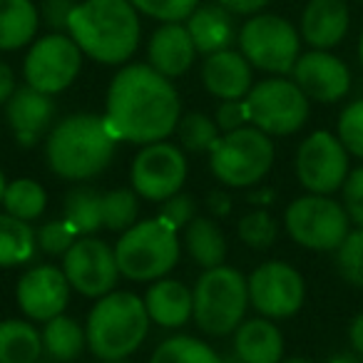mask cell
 <instances>
[{
  "label": "cell",
  "instance_id": "cell-1",
  "mask_svg": "<svg viewBox=\"0 0 363 363\" xmlns=\"http://www.w3.org/2000/svg\"><path fill=\"white\" fill-rule=\"evenodd\" d=\"M179 92L150 62H130L112 77L105 97V120L120 142L152 145L177 132Z\"/></svg>",
  "mask_w": 363,
  "mask_h": 363
},
{
  "label": "cell",
  "instance_id": "cell-2",
  "mask_svg": "<svg viewBox=\"0 0 363 363\" xmlns=\"http://www.w3.org/2000/svg\"><path fill=\"white\" fill-rule=\"evenodd\" d=\"M67 35L90 60L125 65L140 48V13L130 0H82L70 16Z\"/></svg>",
  "mask_w": 363,
  "mask_h": 363
},
{
  "label": "cell",
  "instance_id": "cell-3",
  "mask_svg": "<svg viewBox=\"0 0 363 363\" xmlns=\"http://www.w3.org/2000/svg\"><path fill=\"white\" fill-rule=\"evenodd\" d=\"M117 142L105 115L77 112L48 132L45 162L60 179L87 182L110 167Z\"/></svg>",
  "mask_w": 363,
  "mask_h": 363
},
{
  "label": "cell",
  "instance_id": "cell-4",
  "mask_svg": "<svg viewBox=\"0 0 363 363\" xmlns=\"http://www.w3.org/2000/svg\"><path fill=\"white\" fill-rule=\"evenodd\" d=\"M145 298L132 291H110L87 313V348L100 361H125L145 343L150 333Z\"/></svg>",
  "mask_w": 363,
  "mask_h": 363
},
{
  "label": "cell",
  "instance_id": "cell-5",
  "mask_svg": "<svg viewBox=\"0 0 363 363\" xmlns=\"http://www.w3.org/2000/svg\"><path fill=\"white\" fill-rule=\"evenodd\" d=\"M117 267L130 281H157L164 279L177 267L182 254V242L177 229H172L160 217L135 222L120 234L115 244Z\"/></svg>",
  "mask_w": 363,
  "mask_h": 363
},
{
  "label": "cell",
  "instance_id": "cell-6",
  "mask_svg": "<svg viewBox=\"0 0 363 363\" xmlns=\"http://www.w3.org/2000/svg\"><path fill=\"white\" fill-rule=\"evenodd\" d=\"M194 313L199 331L207 336H229L244 321L249 308V284L239 269L214 267L204 269L192 289Z\"/></svg>",
  "mask_w": 363,
  "mask_h": 363
},
{
  "label": "cell",
  "instance_id": "cell-7",
  "mask_svg": "<svg viewBox=\"0 0 363 363\" xmlns=\"http://www.w3.org/2000/svg\"><path fill=\"white\" fill-rule=\"evenodd\" d=\"M274 142L259 127H239L224 132L209 150V169L224 187L249 189L269 174L274 167Z\"/></svg>",
  "mask_w": 363,
  "mask_h": 363
},
{
  "label": "cell",
  "instance_id": "cell-8",
  "mask_svg": "<svg viewBox=\"0 0 363 363\" xmlns=\"http://www.w3.org/2000/svg\"><path fill=\"white\" fill-rule=\"evenodd\" d=\"M239 50L252 67L272 75H289L301 55V33L281 16L257 13L239 28Z\"/></svg>",
  "mask_w": 363,
  "mask_h": 363
},
{
  "label": "cell",
  "instance_id": "cell-9",
  "mask_svg": "<svg viewBox=\"0 0 363 363\" xmlns=\"http://www.w3.org/2000/svg\"><path fill=\"white\" fill-rule=\"evenodd\" d=\"M284 227L298 247L311 252H336L351 232V219L343 204L328 194L308 192L286 207Z\"/></svg>",
  "mask_w": 363,
  "mask_h": 363
},
{
  "label": "cell",
  "instance_id": "cell-10",
  "mask_svg": "<svg viewBox=\"0 0 363 363\" xmlns=\"http://www.w3.org/2000/svg\"><path fill=\"white\" fill-rule=\"evenodd\" d=\"M249 125L259 127L269 137H286L298 132L308 120V97L294 80L267 77L257 82L244 97Z\"/></svg>",
  "mask_w": 363,
  "mask_h": 363
},
{
  "label": "cell",
  "instance_id": "cell-11",
  "mask_svg": "<svg viewBox=\"0 0 363 363\" xmlns=\"http://www.w3.org/2000/svg\"><path fill=\"white\" fill-rule=\"evenodd\" d=\"M82 57V50L67 33H48L30 43V50L23 60L26 85L45 95H60L77 80Z\"/></svg>",
  "mask_w": 363,
  "mask_h": 363
},
{
  "label": "cell",
  "instance_id": "cell-12",
  "mask_svg": "<svg viewBox=\"0 0 363 363\" xmlns=\"http://www.w3.org/2000/svg\"><path fill=\"white\" fill-rule=\"evenodd\" d=\"M187 179V157L184 150L172 142H152L142 145V150L132 160L130 184L137 197L147 202H167L182 192Z\"/></svg>",
  "mask_w": 363,
  "mask_h": 363
},
{
  "label": "cell",
  "instance_id": "cell-13",
  "mask_svg": "<svg viewBox=\"0 0 363 363\" xmlns=\"http://www.w3.org/2000/svg\"><path fill=\"white\" fill-rule=\"evenodd\" d=\"M62 272L70 286L87 298H102L115 291L122 277L115 247L97 237H77V242L62 254Z\"/></svg>",
  "mask_w": 363,
  "mask_h": 363
},
{
  "label": "cell",
  "instance_id": "cell-14",
  "mask_svg": "<svg viewBox=\"0 0 363 363\" xmlns=\"http://www.w3.org/2000/svg\"><path fill=\"white\" fill-rule=\"evenodd\" d=\"M296 177L306 192L333 194L348 177V150L331 132H313L298 145Z\"/></svg>",
  "mask_w": 363,
  "mask_h": 363
},
{
  "label": "cell",
  "instance_id": "cell-15",
  "mask_svg": "<svg viewBox=\"0 0 363 363\" xmlns=\"http://www.w3.org/2000/svg\"><path fill=\"white\" fill-rule=\"evenodd\" d=\"M249 303L267 318H289L298 313L306 298L303 277L286 262H264L247 277Z\"/></svg>",
  "mask_w": 363,
  "mask_h": 363
},
{
  "label": "cell",
  "instance_id": "cell-16",
  "mask_svg": "<svg viewBox=\"0 0 363 363\" xmlns=\"http://www.w3.org/2000/svg\"><path fill=\"white\" fill-rule=\"evenodd\" d=\"M70 281H67L62 267L40 264L33 267L18 279L16 298L21 311L28 316V321L45 323L50 318L65 313L70 303Z\"/></svg>",
  "mask_w": 363,
  "mask_h": 363
},
{
  "label": "cell",
  "instance_id": "cell-17",
  "mask_svg": "<svg viewBox=\"0 0 363 363\" xmlns=\"http://www.w3.org/2000/svg\"><path fill=\"white\" fill-rule=\"evenodd\" d=\"M291 75L303 95L316 102H338L351 90V72L346 62L328 50H311L298 55Z\"/></svg>",
  "mask_w": 363,
  "mask_h": 363
},
{
  "label": "cell",
  "instance_id": "cell-18",
  "mask_svg": "<svg viewBox=\"0 0 363 363\" xmlns=\"http://www.w3.org/2000/svg\"><path fill=\"white\" fill-rule=\"evenodd\" d=\"M3 107H6V120L13 130V137L23 150L35 147L40 137L55 125L57 105L52 95H45L30 85L18 87Z\"/></svg>",
  "mask_w": 363,
  "mask_h": 363
},
{
  "label": "cell",
  "instance_id": "cell-19",
  "mask_svg": "<svg viewBox=\"0 0 363 363\" xmlns=\"http://www.w3.org/2000/svg\"><path fill=\"white\" fill-rule=\"evenodd\" d=\"M202 85L217 100H244L254 87V67L242 50H219L204 57Z\"/></svg>",
  "mask_w": 363,
  "mask_h": 363
},
{
  "label": "cell",
  "instance_id": "cell-20",
  "mask_svg": "<svg viewBox=\"0 0 363 363\" xmlns=\"http://www.w3.org/2000/svg\"><path fill=\"white\" fill-rule=\"evenodd\" d=\"M194 57H197V48L187 26L182 23H162L147 43V62L169 80L189 72Z\"/></svg>",
  "mask_w": 363,
  "mask_h": 363
},
{
  "label": "cell",
  "instance_id": "cell-21",
  "mask_svg": "<svg viewBox=\"0 0 363 363\" xmlns=\"http://www.w3.org/2000/svg\"><path fill=\"white\" fill-rule=\"evenodd\" d=\"M197 52L212 55L219 50H229L237 43L239 30L234 13L227 11L222 3H199L197 11L184 21Z\"/></svg>",
  "mask_w": 363,
  "mask_h": 363
},
{
  "label": "cell",
  "instance_id": "cell-22",
  "mask_svg": "<svg viewBox=\"0 0 363 363\" xmlns=\"http://www.w3.org/2000/svg\"><path fill=\"white\" fill-rule=\"evenodd\" d=\"M346 0H308L301 13V38L313 50L336 48L348 33Z\"/></svg>",
  "mask_w": 363,
  "mask_h": 363
},
{
  "label": "cell",
  "instance_id": "cell-23",
  "mask_svg": "<svg viewBox=\"0 0 363 363\" xmlns=\"http://www.w3.org/2000/svg\"><path fill=\"white\" fill-rule=\"evenodd\" d=\"M145 306L152 323L162 328H179L192 318L194 313V294L187 284L177 279H157L147 289Z\"/></svg>",
  "mask_w": 363,
  "mask_h": 363
},
{
  "label": "cell",
  "instance_id": "cell-24",
  "mask_svg": "<svg viewBox=\"0 0 363 363\" xmlns=\"http://www.w3.org/2000/svg\"><path fill=\"white\" fill-rule=\"evenodd\" d=\"M234 353L244 363H281L284 336L272 318H249L234 331Z\"/></svg>",
  "mask_w": 363,
  "mask_h": 363
},
{
  "label": "cell",
  "instance_id": "cell-25",
  "mask_svg": "<svg viewBox=\"0 0 363 363\" xmlns=\"http://www.w3.org/2000/svg\"><path fill=\"white\" fill-rule=\"evenodd\" d=\"M40 28V11L33 0H0V52L30 45Z\"/></svg>",
  "mask_w": 363,
  "mask_h": 363
},
{
  "label": "cell",
  "instance_id": "cell-26",
  "mask_svg": "<svg viewBox=\"0 0 363 363\" xmlns=\"http://www.w3.org/2000/svg\"><path fill=\"white\" fill-rule=\"evenodd\" d=\"M182 247L187 249L192 262H197L202 269L222 267L227 259V237H224L222 227L209 217H194L184 227Z\"/></svg>",
  "mask_w": 363,
  "mask_h": 363
},
{
  "label": "cell",
  "instance_id": "cell-27",
  "mask_svg": "<svg viewBox=\"0 0 363 363\" xmlns=\"http://www.w3.org/2000/svg\"><path fill=\"white\" fill-rule=\"evenodd\" d=\"M40 336H43V351L55 363L77 361L82 356V351L87 348L85 326H80L75 318L65 316V313L45 321Z\"/></svg>",
  "mask_w": 363,
  "mask_h": 363
},
{
  "label": "cell",
  "instance_id": "cell-28",
  "mask_svg": "<svg viewBox=\"0 0 363 363\" xmlns=\"http://www.w3.org/2000/svg\"><path fill=\"white\" fill-rule=\"evenodd\" d=\"M43 353V336L33 321H0V363H38Z\"/></svg>",
  "mask_w": 363,
  "mask_h": 363
},
{
  "label": "cell",
  "instance_id": "cell-29",
  "mask_svg": "<svg viewBox=\"0 0 363 363\" xmlns=\"http://www.w3.org/2000/svg\"><path fill=\"white\" fill-rule=\"evenodd\" d=\"M62 217L80 237H95L100 229H105V192L92 187L70 189L62 202Z\"/></svg>",
  "mask_w": 363,
  "mask_h": 363
},
{
  "label": "cell",
  "instance_id": "cell-30",
  "mask_svg": "<svg viewBox=\"0 0 363 363\" xmlns=\"http://www.w3.org/2000/svg\"><path fill=\"white\" fill-rule=\"evenodd\" d=\"M38 252V234L30 222L0 212V269L28 264Z\"/></svg>",
  "mask_w": 363,
  "mask_h": 363
},
{
  "label": "cell",
  "instance_id": "cell-31",
  "mask_svg": "<svg viewBox=\"0 0 363 363\" xmlns=\"http://www.w3.org/2000/svg\"><path fill=\"white\" fill-rule=\"evenodd\" d=\"M3 207L8 214L23 219V222H35L45 214L48 207V192L40 182L30 177L8 182L6 194H3Z\"/></svg>",
  "mask_w": 363,
  "mask_h": 363
},
{
  "label": "cell",
  "instance_id": "cell-32",
  "mask_svg": "<svg viewBox=\"0 0 363 363\" xmlns=\"http://www.w3.org/2000/svg\"><path fill=\"white\" fill-rule=\"evenodd\" d=\"M150 363H222V356L209 343L179 333V336L164 338L155 348Z\"/></svg>",
  "mask_w": 363,
  "mask_h": 363
},
{
  "label": "cell",
  "instance_id": "cell-33",
  "mask_svg": "<svg viewBox=\"0 0 363 363\" xmlns=\"http://www.w3.org/2000/svg\"><path fill=\"white\" fill-rule=\"evenodd\" d=\"M177 137H179L182 150L194 152V155H202V152L209 155V150H212L219 137H222V130H219L217 122L209 115H204V112H187V115L179 117Z\"/></svg>",
  "mask_w": 363,
  "mask_h": 363
},
{
  "label": "cell",
  "instance_id": "cell-34",
  "mask_svg": "<svg viewBox=\"0 0 363 363\" xmlns=\"http://www.w3.org/2000/svg\"><path fill=\"white\" fill-rule=\"evenodd\" d=\"M140 202L132 187L112 189L105 192V229L107 232H127L137 222Z\"/></svg>",
  "mask_w": 363,
  "mask_h": 363
},
{
  "label": "cell",
  "instance_id": "cell-35",
  "mask_svg": "<svg viewBox=\"0 0 363 363\" xmlns=\"http://www.w3.org/2000/svg\"><path fill=\"white\" fill-rule=\"evenodd\" d=\"M237 234L247 247L252 249H269L279 237V224L267 209H252L247 212L237 224Z\"/></svg>",
  "mask_w": 363,
  "mask_h": 363
},
{
  "label": "cell",
  "instance_id": "cell-36",
  "mask_svg": "<svg viewBox=\"0 0 363 363\" xmlns=\"http://www.w3.org/2000/svg\"><path fill=\"white\" fill-rule=\"evenodd\" d=\"M336 269L348 284L363 289V229L348 232L336 249Z\"/></svg>",
  "mask_w": 363,
  "mask_h": 363
},
{
  "label": "cell",
  "instance_id": "cell-37",
  "mask_svg": "<svg viewBox=\"0 0 363 363\" xmlns=\"http://www.w3.org/2000/svg\"><path fill=\"white\" fill-rule=\"evenodd\" d=\"M140 16L155 18L160 23H184L194 11L199 0H130Z\"/></svg>",
  "mask_w": 363,
  "mask_h": 363
},
{
  "label": "cell",
  "instance_id": "cell-38",
  "mask_svg": "<svg viewBox=\"0 0 363 363\" xmlns=\"http://www.w3.org/2000/svg\"><path fill=\"white\" fill-rule=\"evenodd\" d=\"M35 234H38V249L50 254V257H62L77 242V237H80L65 217L45 222Z\"/></svg>",
  "mask_w": 363,
  "mask_h": 363
},
{
  "label": "cell",
  "instance_id": "cell-39",
  "mask_svg": "<svg viewBox=\"0 0 363 363\" xmlns=\"http://www.w3.org/2000/svg\"><path fill=\"white\" fill-rule=\"evenodd\" d=\"M338 140L348 150L363 160V100H356L338 117Z\"/></svg>",
  "mask_w": 363,
  "mask_h": 363
},
{
  "label": "cell",
  "instance_id": "cell-40",
  "mask_svg": "<svg viewBox=\"0 0 363 363\" xmlns=\"http://www.w3.org/2000/svg\"><path fill=\"white\" fill-rule=\"evenodd\" d=\"M157 217L162 219V222H167L172 229H184L189 222H192L194 217H197V202H194L189 194L179 192L174 194V197H169L167 202H162V209Z\"/></svg>",
  "mask_w": 363,
  "mask_h": 363
},
{
  "label": "cell",
  "instance_id": "cell-41",
  "mask_svg": "<svg viewBox=\"0 0 363 363\" xmlns=\"http://www.w3.org/2000/svg\"><path fill=\"white\" fill-rule=\"evenodd\" d=\"M341 194H343V209H346L351 224L363 229V167H356L353 172H348L346 182H343L341 187Z\"/></svg>",
  "mask_w": 363,
  "mask_h": 363
},
{
  "label": "cell",
  "instance_id": "cell-42",
  "mask_svg": "<svg viewBox=\"0 0 363 363\" xmlns=\"http://www.w3.org/2000/svg\"><path fill=\"white\" fill-rule=\"evenodd\" d=\"M75 0H43L40 21L50 28L52 33H67L70 16L75 11Z\"/></svg>",
  "mask_w": 363,
  "mask_h": 363
},
{
  "label": "cell",
  "instance_id": "cell-43",
  "mask_svg": "<svg viewBox=\"0 0 363 363\" xmlns=\"http://www.w3.org/2000/svg\"><path fill=\"white\" fill-rule=\"evenodd\" d=\"M217 127L224 132H234L239 127L249 125V112H247V102L244 100H222V105L217 107V115H214Z\"/></svg>",
  "mask_w": 363,
  "mask_h": 363
},
{
  "label": "cell",
  "instance_id": "cell-44",
  "mask_svg": "<svg viewBox=\"0 0 363 363\" xmlns=\"http://www.w3.org/2000/svg\"><path fill=\"white\" fill-rule=\"evenodd\" d=\"M234 16H257L262 8L269 6V0H217Z\"/></svg>",
  "mask_w": 363,
  "mask_h": 363
},
{
  "label": "cell",
  "instance_id": "cell-45",
  "mask_svg": "<svg viewBox=\"0 0 363 363\" xmlns=\"http://www.w3.org/2000/svg\"><path fill=\"white\" fill-rule=\"evenodd\" d=\"M16 90V72H13V67L6 60H0V105H6Z\"/></svg>",
  "mask_w": 363,
  "mask_h": 363
},
{
  "label": "cell",
  "instance_id": "cell-46",
  "mask_svg": "<svg viewBox=\"0 0 363 363\" xmlns=\"http://www.w3.org/2000/svg\"><path fill=\"white\" fill-rule=\"evenodd\" d=\"M207 207H209V212L217 214V217H227V214L232 212V199H229V194L222 192V189H214L207 197Z\"/></svg>",
  "mask_w": 363,
  "mask_h": 363
},
{
  "label": "cell",
  "instance_id": "cell-47",
  "mask_svg": "<svg viewBox=\"0 0 363 363\" xmlns=\"http://www.w3.org/2000/svg\"><path fill=\"white\" fill-rule=\"evenodd\" d=\"M348 343L358 356H363V313H358L348 326Z\"/></svg>",
  "mask_w": 363,
  "mask_h": 363
},
{
  "label": "cell",
  "instance_id": "cell-48",
  "mask_svg": "<svg viewBox=\"0 0 363 363\" xmlns=\"http://www.w3.org/2000/svg\"><path fill=\"white\" fill-rule=\"evenodd\" d=\"M326 363H361V358L353 356V353H336V356H331Z\"/></svg>",
  "mask_w": 363,
  "mask_h": 363
},
{
  "label": "cell",
  "instance_id": "cell-49",
  "mask_svg": "<svg viewBox=\"0 0 363 363\" xmlns=\"http://www.w3.org/2000/svg\"><path fill=\"white\" fill-rule=\"evenodd\" d=\"M6 187H8V179H6V174H3V169H0V204H3V194H6Z\"/></svg>",
  "mask_w": 363,
  "mask_h": 363
},
{
  "label": "cell",
  "instance_id": "cell-50",
  "mask_svg": "<svg viewBox=\"0 0 363 363\" xmlns=\"http://www.w3.org/2000/svg\"><path fill=\"white\" fill-rule=\"evenodd\" d=\"M281 363H311V361H306V358H289V361H281Z\"/></svg>",
  "mask_w": 363,
  "mask_h": 363
},
{
  "label": "cell",
  "instance_id": "cell-51",
  "mask_svg": "<svg viewBox=\"0 0 363 363\" xmlns=\"http://www.w3.org/2000/svg\"><path fill=\"white\" fill-rule=\"evenodd\" d=\"M358 57H361V65H363V33H361V43H358Z\"/></svg>",
  "mask_w": 363,
  "mask_h": 363
},
{
  "label": "cell",
  "instance_id": "cell-52",
  "mask_svg": "<svg viewBox=\"0 0 363 363\" xmlns=\"http://www.w3.org/2000/svg\"><path fill=\"white\" fill-rule=\"evenodd\" d=\"M102 363H127V361H102Z\"/></svg>",
  "mask_w": 363,
  "mask_h": 363
},
{
  "label": "cell",
  "instance_id": "cell-53",
  "mask_svg": "<svg viewBox=\"0 0 363 363\" xmlns=\"http://www.w3.org/2000/svg\"><path fill=\"white\" fill-rule=\"evenodd\" d=\"M38 363H40V361H38ZM48 363H55V361H48Z\"/></svg>",
  "mask_w": 363,
  "mask_h": 363
},
{
  "label": "cell",
  "instance_id": "cell-54",
  "mask_svg": "<svg viewBox=\"0 0 363 363\" xmlns=\"http://www.w3.org/2000/svg\"><path fill=\"white\" fill-rule=\"evenodd\" d=\"M361 3H363V0H361Z\"/></svg>",
  "mask_w": 363,
  "mask_h": 363
}]
</instances>
